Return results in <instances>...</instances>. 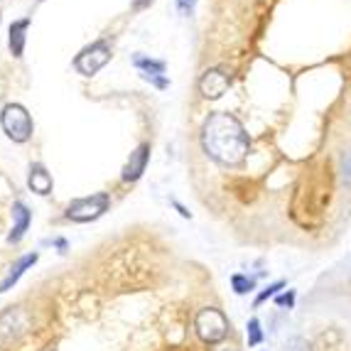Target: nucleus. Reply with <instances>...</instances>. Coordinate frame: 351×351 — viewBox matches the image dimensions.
<instances>
[{"instance_id":"nucleus-1","label":"nucleus","mask_w":351,"mask_h":351,"mask_svg":"<svg viewBox=\"0 0 351 351\" xmlns=\"http://www.w3.org/2000/svg\"><path fill=\"white\" fill-rule=\"evenodd\" d=\"M202 147L214 162L239 167L246 160L251 141L239 118L226 111H214L202 125Z\"/></svg>"},{"instance_id":"nucleus-2","label":"nucleus","mask_w":351,"mask_h":351,"mask_svg":"<svg viewBox=\"0 0 351 351\" xmlns=\"http://www.w3.org/2000/svg\"><path fill=\"white\" fill-rule=\"evenodd\" d=\"M0 125L3 133L10 138L12 143H27L35 133V121L29 116V111L23 104H5L0 111Z\"/></svg>"},{"instance_id":"nucleus-3","label":"nucleus","mask_w":351,"mask_h":351,"mask_svg":"<svg viewBox=\"0 0 351 351\" xmlns=\"http://www.w3.org/2000/svg\"><path fill=\"white\" fill-rule=\"evenodd\" d=\"M194 329H197V337H199L204 344H219L228 337V324L226 315L217 307H204V310L197 312L194 317Z\"/></svg>"},{"instance_id":"nucleus-4","label":"nucleus","mask_w":351,"mask_h":351,"mask_svg":"<svg viewBox=\"0 0 351 351\" xmlns=\"http://www.w3.org/2000/svg\"><path fill=\"white\" fill-rule=\"evenodd\" d=\"M111 206V197L108 192H96L91 197H82V199H74L66 206V219L74 223H88L101 219Z\"/></svg>"},{"instance_id":"nucleus-5","label":"nucleus","mask_w":351,"mask_h":351,"mask_svg":"<svg viewBox=\"0 0 351 351\" xmlns=\"http://www.w3.org/2000/svg\"><path fill=\"white\" fill-rule=\"evenodd\" d=\"M111 57H113L111 45H108L106 40H96L76 54L74 69L82 76H94V74H99L108 62H111Z\"/></svg>"},{"instance_id":"nucleus-6","label":"nucleus","mask_w":351,"mask_h":351,"mask_svg":"<svg viewBox=\"0 0 351 351\" xmlns=\"http://www.w3.org/2000/svg\"><path fill=\"white\" fill-rule=\"evenodd\" d=\"M228 84H231V79L223 69H206L199 76V94L206 101H217L228 91Z\"/></svg>"},{"instance_id":"nucleus-7","label":"nucleus","mask_w":351,"mask_h":351,"mask_svg":"<svg viewBox=\"0 0 351 351\" xmlns=\"http://www.w3.org/2000/svg\"><path fill=\"white\" fill-rule=\"evenodd\" d=\"M150 143H141V145L135 147L130 152V158L125 160L123 170H121V180L123 182H138L145 172L147 162H150Z\"/></svg>"},{"instance_id":"nucleus-8","label":"nucleus","mask_w":351,"mask_h":351,"mask_svg":"<svg viewBox=\"0 0 351 351\" xmlns=\"http://www.w3.org/2000/svg\"><path fill=\"white\" fill-rule=\"evenodd\" d=\"M12 228L10 234H8V243H20L27 234L29 223H32V211L23 204V202H15L12 204Z\"/></svg>"},{"instance_id":"nucleus-9","label":"nucleus","mask_w":351,"mask_h":351,"mask_svg":"<svg viewBox=\"0 0 351 351\" xmlns=\"http://www.w3.org/2000/svg\"><path fill=\"white\" fill-rule=\"evenodd\" d=\"M32 25L29 18H23V20H15L8 29V47H10V54L15 59H20L25 54V45H27V29Z\"/></svg>"},{"instance_id":"nucleus-10","label":"nucleus","mask_w":351,"mask_h":351,"mask_svg":"<svg viewBox=\"0 0 351 351\" xmlns=\"http://www.w3.org/2000/svg\"><path fill=\"white\" fill-rule=\"evenodd\" d=\"M37 258H40V253H25V256H20L18 261L8 268V276L3 278V282H0V293H8V290H10V287L37 263Z\"/></svg>"},{"instance_id":"nucleus-11","label":"nucleus","mask_w":351,"mask_h":351,"mask_svg":"<svg viewBox=\"0 0 351 351\" xmlns=\"http://www.w3.org/2000/svg\"><path fill=\"white\" fill-rule=\"evenodd\" d=\"M27 187L32 189L35 194H40V197H47V194H52L54 180H52V175L47 172V167H45V165H40V162L29 165Z\"/></svg>"},{"instance_id":"nucleus-12","label":"nucleus","mask_w":351,"mask_h":351,"mask_svg":"<svg viewBox=\"0 0 351 351\" xmlns=\"http://www.w3.org/2000/svg\"><path fill=\"white\" fill-rule=\"evenodd\" d=\"M133 66L135 69H141V74H165V62H160V59L135 57Z\"/></svg>"},{"instance_id":"nucleus-13","label":"nucleus","mask_w":351,"mask_h":351,"mask_svg":"<svg viewBox=\"0 0 351 351\" xmlns=\"http://www.w3.org/2000/svg\"><path fill=\"white\" fill-rule=\"evenodd\" d=\"M231 287H234L236 295H248L251 290H256V278L243 276V273H234L231 276Z\"/></svg>"},{"instance_id":"nucleus-14","label":"nucleus","mask_w":351,"mask_h":351,"mask_svg":"<svg viewBox=\"0 0 351 351\" xmlns=\"http://www.w3.org/2000/svg\"><path fill=\"white\" fill-rule=\"evenodd\" d=\"M248 346H258V344H263V339H265V334H263V329H261V319H248Z\"/></svg>"},{"instance_id":"nucleus-15","label":"nucleus","mask_w":351,"mask_h":351,"mask_svg":"<svg viewBox=\"0 0 351 351\" xmlns=\"http://www.w3.org/2000/svg\"><path fill=\"white\" fill-rule=\"evenodd\" d=\"M282 287H285V280H276V282H270V285L265 287L263 293H261V295H258V298H256V302H253V307H258V304H263L265 300H270V298H276L278 290H282Z\"/></svg>"},{"instance_id":"nucleus-16","label":"nucleus","mask_w":351,"mask_h":351,"mask_svg":"<svg viewBox=\"0 0 351 351\" xmlns=\"http://www.w3.org/2000/svg\"><path fill=\"white\" fill-rule=\"evenodd\" d=\"M276 304L280 310H293L295 307V290H285V293L276 295Z\"/></svg>"},{"instance_id":"nucleus-17","label":"nucleus","mask_w":351,"mask_h":351,"mask_svg":"<svg viewBox=\"0 0 351 351\" xmlns=\"http://www.w3.org/2000/svg\"><path fill=\"white\" fill-rule=\"evenodd\" d=\"M141 76L145 79V82H150L155 88H167V86H170V79H167L165 74H141Z\"/></svg>"},{"instance_id":"nucleus-18","label":"nucleus","mask_w":351,"mask_h":351,"mask_svg":"<svg viewBox=\"0 0 351 351\" xmlns=\"http://www.w3.org/2000/svg\"><path fill=\"white\" fill-rule=\"evenodd\" d=\"M285 351H310V344H307V339H302V337H293V339L287 341Z\"/></svg>"},{"instance_id":"nucleus-19","label":"nucleus","mask_w":351,"mask_h":351,"mask_svg":"<svg viewBox=\"0 0 351 351\" xmlns=\"http://www.w3.org/2000/svg\"><path fill=\"white\" fill-rule=\"evenodd\" d=\"M194 5H197V0H177V8H180L182 15H189L194 10Z\"/></svg>"},{"instance_id":"nucleus-20","label":"nucleus","mask_w":351,"mask_h":351,"mask_svg":"<svg viewBox=\"0 0 351 351\" xmlns=\"http://www.w3.org/2000/svg\"><path fill=\"white\" fill-rule=\"evenodd\" d=\"M341 170H344V182L346 184H351V152H346L344 155V167H341Z\"/></svg>"},{"instance_id":"nucleus-21","label":"nucleus","mask_w":351,"mask_h":351,"mask_svg":"<svg viewBox=\"0 0 351 351\" xmlns=\"http://www.w3.org/2000/svg\"><path fill=\"white\" fill-rule=\"evenodd\" d=\"M152 3H155V0H133V10H145Z\"/></svg>"},{"instance_id":"nucleus-22","label":"nucleus","mask_w":351,"mask_h":351,"mask_svg":"<svg viewBox=\"0 0 351 351\" xmlns=\"http://www.w3.org/2000/svg\"><path fill=\"white\" fill-rule=\"evenodd\" d=\"M228 351H234V349H228Z\"/></svg>"}]
</instances>
